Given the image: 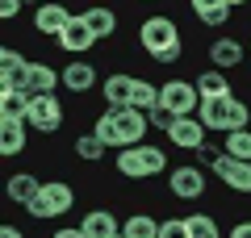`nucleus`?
I'll return each instance as SVG.
<instances>
[{"label":"nucleus","instance_id":"obj_21","mask_svg":"<svg viewBox=\"0 0 251 238\" xmlns=\"http://www.w3.org/2000/svg\"><path fill=\"white\" fill-rule=\"evenodd\" d=\"M84 21L92 25V34H97L100 42L117 34V13H113V9H105V4H92V9H84Z\"/></svg>","mask_w":251,"mask_h":238},{"label":"nucleus","instance_id":"obj_33","mask_svg":"<svg viewBox=\"0 0 251 238\" xmlns=\"http://www.w3.org/2000/svg\"><path fill=\"white\" fill-rule=\"evenodd\" d=\"M21 4H25V0H0V17H4V21H13V17L21 13Z\"/></svg>","mask_w":251,"mask_h":238},{"label":"nucleus","instance_id":"obj_28","mask_svg":"<svg viewBox=\"0 0 251 238\" xmlns=\"http://www.w3.org/2000/svg\"><path fill=\"white\" fill-rule=\"evenodd\" d=\"M226 155V146H214V142H201V146L197 150H193V159H197V167H218V159H222Z\"/></svg>","mask_w":251,"mask_h":238},{"label":"nucleus","instance_id":"obj_10","mask_svg":"<svg viewBox=\"0 0 251 238\" xmlns=\"http://www.w3.org/2000/svg\"><path fill=\"white\" fill-rule=\"evenodd\" d=\"M214 176L222 180L230 192H247L251 196V159H234V155H222L218 159Z\"/></svg>","mask_w":251,"mask_h":238},{"label":"nucleus","instance_id":"obj_20","mask_svg":"<svg viewBox=\"0 0 251 238\" xmlns=\"http://www.w3.org/2000/svg\"><path fill=\"white\" fill-rule=\"evenodd\" d=\"M80 226H84V234H88V238H109V234H117V230H122V226H117V217H113L109 209H88Z\"/></svg>","mask_w":251,"mask_h":238},{"label":"nucleus","instance_id":"obj_37","mask_svg":"<svg viewBox=\"0 0 251 238\" xmlns=\"http://www.w3.org/2000/svg\"><path fill=\"white\" fill-rule=\"evenodd\" d=\"M226 4H230V9H239V4H247V0H226Z\"/></svg>","mask_w":251,"mask_h":238},{"label":"nucleus","instance_id":"obj_22","mask_svg":"<svg viewBox=\"0 0 251 238\" xmlns=\"http://www.w3.org/2000/svg\"><path fill=\"white\" fill-rule=\"evenodd\" d=\"M197 92H201V100H209V96H226L230 92V79H226V71L222 67H209V71H201L197 79Z\"/></svg>","mask_w":251,"mask_h":238},{"label":"nucleus","instance_id":"obj_38","mask_svg":"<svg viewBox=\"0 0 251 238\" xmlns=\"http://www.w3.org/2000/svg\"><path fill=\"white\" fill-rule=\"evenodd\" d=\"M109 238H126V234H122V230H117V234H109Z\"/></svg>","mask_w":251,"mask_h":238},{"label":"nucleus","instance_id":"obj_31","mask_svg":"<svg viewBox=\"0 0 251 238\" xmlns=\"http://www.w3.org/2000/svg\"><path fill=\"white\" fill-rule=\"evenodd\" d=\"M180 54H184V46H163L159 54H151L159 67H172V63H180Z\"/></svg>","mask_w":251,"mask_h":238},{"label":"nucleus","instance_id":"obj_1","mask_svg":"<svg viewBox=\"0 0 251 238\" xmlns=\"http://www.w3.org/2000/svg\"><path fill=\"white\" fill-rule=\"evenodd\" d=\"M147 130H151V117H147L143 109H134V105H122V109L109 105L105 113L92 121V134H100L105 146H117V150L138 146V142L147 138Z\"/></svg>","mask_w":251,"mask_h":238},{"label":"nucleus","instance_id":"obj_19","mask_svg":"<svg viewBox=\"0 0 251 238\" xmlns=\"http://www.w3.org/2000/svg\"><path fill=\"white\" fill-rule=\"evenodd\" d=\"M0 117H21V121H29V92L0 84Z\"/></svg>","mask_w":251,"mask_h":238},{"label":"nucleus","instance_id":"obj_2","mask_svg":"<svg viewBox=\"0 0 251 238\" xmlns=\"http://www.w3.org/2000/svg\"><path fill=\"white\" fill-rule=\"evenodd\" d=\"M197 117L205 121V130H209V134H230V130H247V125H251V109L243 105V100L234 96V92L201 100Z\"/></svg>","mask_w":251,"mask_h":238},{"label":"nucleus","instance_id":"obj_9","mask_svg":"<svg viewBox=\"0 0 251 238\" xmlns=\"http://www.w3.org/2000/svg\"><path fill=\"white\" fill-rule=\"evenodd\" d=\"M54 42H59V46H63V50H67V54H88L92 46L100 42V38L92 34V25H88V21H84V13H72V21L63 25V34L54 38Z\"/></svg>","mask_w":251,"mask_h":238},{"label":"nucleus","instance_id":"obj_11","mask_svg":"<svg viewBox=\"0 0 251 238\" xmlns=\"http://www.w3.org/2000/svg\"><path fill=\"white\" fill-rule=\"evenodd\" d=\"M205 138H209V130H205V121H201L197 113L176 117V125H172V134H168V142H172L176 150H197Z\"/></svg>","mask_w":251,"mask_h":238},{"label":"nucleus","instance_id":"obj_15","mask_svg":"<svg viewBox=\"0 0 251 238\" xmlns=\"http://www.w3.org/2000/svg\"><path fill=\"white\" fill-rule=\"evenodd\" d=\"M54 88H63V71H54L50 63H42V59H29V84H25V92L29 96H38V92H54Z\"/></svg>","mask_w":251,"mask_h":238},{"label":"nucleus","instance_id":"obj_6","mask_svg":"<svg viewBox=\"0 0 251 238\" xmlns=\"http://www.w3.org/2000/svg\"><path fill=\"white\" fill-rule=\"evenodd\" d=\"M159 105H168L176 117H188L201 109V92L193 79H168V84H159Z\"/></svg>","mask_w":251,"mask_h":238},{"label":"nucleus","instance_id":"obj_36","mask_svg":"<svg viewBox=\"0 0 251 238\" xmlns=\"http://www.w3.org/2000/svg\"><path fill=\"white\" fill-rule=\"evenodd\" d=\"M0 238H25V234H21L17 226H9V221H4V226H0Z\"/></svg>","mask_w":251,"mask_h":238},{"label":"nucleus","instance_id":"obj_13","mask_svg":"<svg viewBox=\"0 0 251 238\" xmlns=\"http://www.w3.org/2000/svg\"><path fill=\"white\" fill-rule=\"evenodd\" d=\"M67 21H72L67 4H54V0H42V4H38V13H34V29H38V34H54V38H59Z\"/></svg>","mask_w":251,"mask_h":238},{"label":"nucleus","instance_id":"obj_32","mask_svg":"<svg viewBox=\"0 0 251 238\" xmlns=\"http://www.w3.org/2000/svg\"><path fill=\"white\" fill-rule=\"evenodd\" d=\"M188 4H193V13H197V17H205V13H214V9H222L226 0H188Z\"/></svg>","mask_w":251,"mask_h":238},{"label":"nucleus","instance_id":"obj_27","mask_svg":"<svg viewBox=\"0 0 251 238\" xmlns=\"http://www.w3.org/2000/svg\"><path fill=\"white\" fill-rule=\"evenodd\" d=\"M188 234L193 238H222V230H218V221L209 213H188Z\"/></svg>","mask_w":251,"mask_h":238},{"label":"nucleus","instance_id":"obj_5","mask_svg":"<svg viewBox=\"0 0 251 238\" xmlns=\"http://www.w3.org/2000/svg\"><path fill=\"white\" fill-rule=\"evenodd\" d=\"M168 192L176 201H201L205 196V167H197V163H176L168 171Z\"/></svg>","mask_w":251,"mask_h":238},{"label":"nucleus","instance_id":"obj_18","mask_svg":"<svg viewBox=\"0 0 251 238\" xmlns=\"http://www.w3.org/2000/svg\"><path fill=\"white\" fill-rule=\"evenodd\" d=\"M38 188H42V180H38L34 171H17V176H9V188H4V192H9V201H17L21 209H25L38 196Z\"/></svg>","mask_w":251,"mask_h":238},{"label":"nucleus","instance_id":"obj_23","mask_svg":"<svg viewBox=\"0 0 251 238\" xmlns=\"http://www.w3.org/2000/svg\"><path fill=\"white\" fill-rule=\"evenodd\" d=\"M126 238H159V221L151 217V213H130L122 226Z\"/></svg>","mask_w":251,"mask_h":238},{"label":"nucleus","instance_id":"obj_35","mask_svg":"<svg viewBox=\"0 0 251 238\" xmlns=\"http://www.w3.org/2000/svg\"><path fill=\"white\" fill-rule=\"evenodd\" d=\"M226 238H251V221H234V230Z\"/></svg>","mask_w":251,"mask_h":238},{"label":"nucleus","instance_id":"obj_12","mask_svg":"<svg viewBox=\"0 0 251 238\" xmlns=\"http://www.w3.org/2000/svg\"><path fill=\"white\" fill-rule=\"evenodd\" d=\"M25 130H29V121H21V117H0V155L4 159L25 150V142H29Z\"/></svg>","mask_w":251,"mask_h":238},{"label":"nucleus","instance_id":"obj_3","mask_svg":"<svg viewBox=\"0 0 251 238\" xmlns=\"http://www.w3.org/2000/svg\"><path fill=\"white\" fill-rule=\"evenodd\" d=\"M163 167H168V155H163L159 146H151V142L117 150V171H122L126 180H151V176H159Z\"/></svg>","mask_w":251,"mask_h":238},{"label":"nucleus","instance_id":"obj_4","mask_svg":"<svg viewBox=\"0 0 251 238\" xmlns=\"http://www.w3.org/2000/svg\"><path fill=\"white\" fill-rule=\"evenodd\" d=\"M75 205V188L67 184V180H46L42 188H38V196L25 205L29 217H63V213Z\"/></svg>","mask_w":251,"mask_h":238},{"label":"nucleus","instance_id":"obj_7","mask_svg":"<svg viewBox=\"0 0 251 238\" xmlns=\"http://www.w3.org/2000/svg\"><path fill=\"white\" fill-rule=\"evenodd\" d=\"M138 42L147 54H159L163 46H180V25L172 17H147L138 25Z\"/></svg>","mask_w":251,"mask_h":238},{"label":"nucleus","instance_id":"obj_17","mask_svg":"<svg viewBox=\"0 0 251 238\" xmlns=\"http://www.w3.org/2000/svg\"><path fill=\"white\" fill-rule=\"evenodd\" d=\"M243 54H247V50H243L234 38H214V42H209V63H214V67H222V71L239 67Z\"/></svg>","mask_w":251,"mask_h":238},{"label":"nucleus","instance_id":"obj_26","mask_svg":"<svg viewBox=\"0 0 251 238\" xmlns=\"http://www.w3.org/2000/svg\"><path fill=\"white\" fill-rule=\"evenodd\" d=\"M222 146H226V155H234V159H251V125L247 130H230Z\"/></svg>","mask_w":251,"mask_h":238},{"label":"nucleus","instance_id":"obj_16","mask_svg":"<svg viewBox=\"0 0 251 238\" xmlns=\"http://www.w3.org/2000/svg\"><path fill=\"white\" fill-rule=\"evenodd\" d=\"M100 92H105V100H109L113 109L130 105V96H134V75H126V71H113V75H105Z\"/></svg>","mask_w":251,"mask_h":238},{"label":"nucleus","instance_id":"obj_8","mask_svg":"<svg viewBox=\"0 0 251 238\" xmlns=\"http://www.w3.org/2000/svg\"><path fill=\"white\" fill-rule=\"evenodd\" d=\"M63 125V100L54 92H38L29 96V130L38 134H54Z\"/></svg>","mask_w":251,"mask_h":238},{"label":"nucleus","instance_id":"obj_29","mask_svg":"<svg viewBox=\"0 0 251 238\" xmlns=\"http://www.w3.org/2000/svg\"><path fill=\"white\" fill-rule=\"evenodd\" d=\"M147 117H151V130H163V134H172V125H176V113L168 105H155Z\"/></svg>","mask_w":251,"mask_h":238},{"label":"nucleus","instance_id":"obj_30","mask_svg":"<svg viewBox=\"0 0 251 238\" xmlns=\"http://www.w3.org/2000/svg\"><path fill=\"white\" fill-rule=\"evenodd\" d=\"M159 238H193V234H188V217H168V221H159Z\"/></svg>","mask_w":251,"mask_h":238},{"label":"nucleus","instance_id":"obj_34","mask_svg":"<svg viewBox=\"0 0 251 238\" xmlns=\"http://www.w3.org/2000/svg\"><path fill=\"white\" fill-rule=\"evenodd\" d=\"M50 238H88V234H84V226H63V230H54Z\"/></svg>","mask_w":251,"mask_h":238},{"label":"nucleus","instance_id":"obj_14","mask_svg":"<svg viewBox=\"0 0 251 238\" xmlns=\"http://www.w3.org/2000/svg\"><path fill=\"white\" fill-rule=\"evenodd\" d=\"M63 88L67 92H92L97 88V67H92L88 59H75V63H67V67H63Z\"/></svg>","mask_w":251,"mask_h":238},{"label":"nucleus","instance_id":"obj_25","mask_svg":"<svg viewBox=\"0 0 251 238\" xmlns=\"http://www.w3.org/2000/svg\"><path fill=\"white\" fill-rule=\"evenodd\" d=\"M130 105L143 109V113H151V109L159 105V84H151V79H138V75H134V96H130Z\"/></svg>","mask_w":251,"mask_h":238},{"label":"nucleus","instance_id":"obj_24","mask_svg":"<svg viewBox=\"0 0 251 238\" xmlns=\"http://www.w3.org/2000/svg\"><path fill=\"white\" fill-rule=\"evenodd\" d=\"M105 138H100V134H80V138H75V159H80V163H100V159H105Z\"/></svg>","mask_w":251,"mask_h":238}]
</instances>
